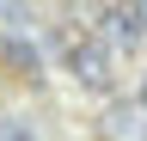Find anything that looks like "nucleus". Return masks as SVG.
<instances>
[{
  "instance_id": "obj_1",
  "label": "nucleus",
  "mask_w": 147,
  "mask_h": 141,
  "mask_svg": "<svg viewBox=\"0 0 147 141\" xmlns=\"http://www.w3.org/2000/svg\"><path fill=\"white\" fill-rule=\"evenodd\" d=\"M67 67L92 86V92L110 86V55H104V43H92V37H67Z\"/></svg>"
},
{
  "instance_id": "obj_2",
  "label": "nucleus",
  "mask_w": 147,
  "mask_h": 141,
  "mask_svg": "<svg viewBox=\"0 0 147 141\" xmlns=\"http://www.w3.org/2000/svg\"><path fill=\"white\" fill-rule=\"evenodd\" d=\"M104 19H110V37H123V43L141 37V6H135V0H129V6H110Z\"/></svg>"
},
{
  "instance_id": "obj_3",
  "label": "nucleus",
  "mask_w": 147,
  "mask_h": 141,
  "mask_svg": "<svg viewBox=\"0 0 147 141\" xmlns=\"http://www.w3.org/2000/svg\"><path fill=\"white\" fill-rule=\"evenodd\" d=\"M6 61L18 67V74H37V49H31L25 37H6Z\"/></svg>"
},
{
  "instance_id": "obj_4",
  "label": "nucleus",
  "mask_w": 147,
  "mask_h": 141,
  "mask_svg": "<svg viewBox=\"0 0 147 141\" xmlns=\"http://www.w3.org/2000/svg\"><path fill=\"white\" fill-rule=\"evenodd\" d=\"M0 141H37V129L18 123V117H6V123H0Z\"/></svg>"
}]
</instances>
